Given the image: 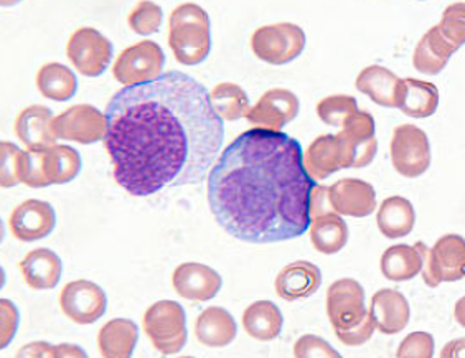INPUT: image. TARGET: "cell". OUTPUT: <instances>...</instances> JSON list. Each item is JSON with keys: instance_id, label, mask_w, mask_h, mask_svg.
Wrapping results in <instances>:
<instances>
[{"instance_id": "6da1fadb", "label": "cell", "mask_w": 465, "mask_h": 358, "mask_svg": "<svg viewBox=\"0 0 465 358\" xmlns=\"http://www.w3.org/2000/svg\"><path fill=\"white\" fill-rule=\"evenodd\" d=\"M106 119L114 179L135 197L202 182L223 145L210 91L182 72L117 91Z\"/></svg>"}, {"instance_id": "7a4b0ae2", "label": "cell", "mask_w": 465, "mask_h": 358, "mask_svg": "<svg viewBox=\"0 0 465 358\" xmlns=\"http://www.w3.org/2000/svg\"><path fill=\"white\" fill-rule=\"evenodd\" d=\"M313 185L299 141L254 127L224 149L208 175L206 194L226 234L262 244L307 232Z\"/></svg>"}, {"instance_id": "3957f363", "label": "cell", "mask_w": 465, "mask_h": 358, "mask_svg": "<svg viewBox=\"0 0 465 358\" xmlns=\"http://www.w3.org/2000/svg\"><path fill=\"white\" fill-rule=\"evenodd\" d=\"M169 46L180 65L195 66L205 62L212 50V30L206 10L192 2L172 10Z\"/></svg>"}, {"instance_id": "277c9868", "label": "cell", "mask_w": 465, "mask_h": 358, "mask_svg": "<svg viewBox=\"0 0 465 358\" xmlns=\"http://www.w3.org/2000/svg\"><path fill=\"white\" fill-rule=\"evenodd\" d=\"M143 327L153 347L163 355H175L187 343V317L175 301L153 303L143 313Z\"/></svg>"}, {"instance_id": "5b68a950", "label": "cell", "mask_w": 465, "mask_h": 358, "mask_svg": "<svg viewBox=\"0 0 465 358\" xmlns=\"http://www.w3.org/2000/svg\"><path fill=\"white\" fill-rule=\"evenodd\" d=\"M420 276L428 287L465 279V240L460 234H444L432 248L424 244Z\"/></svg>"}, {"instance_id": "8992f818", "label": "cell", "mask_w": 465, "mask_h": 358, "mask_svg": "<svg viewBox=\"0 0 465 358\" xmlns=\"http://www.w3.org/2000/svg\"><path fill=\"white\" fill-rule=\"evenodd\" d=\"M305 44L307 36L304 30L291 22L264 25L251 36L252 54L269 65L294 62L304 52Z\"/></svg>"}, {"instance_id": "52a82bcc", "label": "cell", "mask_w": 465, "mask_h": 358, "mask_svg": "<svg viewBox=\"0 0 465 358\" xmlns=\"http://www.w3.org/2000/svg\"><path fill=\"white\" fill-rule=\"evenodd\" d=\"M390 157L394 171L406 179H418L430 169V137L418 125H398L391 135Z\"/></svg>"}, {"instance_id": "ba28073f", "label": "cell", "mask_w": 465, "mask_h": 358, "mask_svg": "<svg viewBox=\"0 0 465 358\" xmlns=\"http://www.w3.org/2000/svg\"><path fill=\"white\" fill-rule=\"evenodd\" d=\"M165 55L161 46L151 40H143L125 48L113 66V76L123 86H137L161 78Z\"/></svg>"}, {"instance_id": "9c48e42d", "label": "cell", "mask_w": 465, "mask_h": 358, "mask_svg": "<svg viewBox=\"0 0 465 358\" xmlns=\"http://www.w3.org/2000/svg\"><path fill=\"white\" fill-rule=\"evenodd\" d=\"M325 305L335 333L350 331L367 319L365 289L355 279L343 278L331 283L327 289Z\"/></svg>"}, {"instance_id": "30bf717a", "label": "cell", "mask_w": 465, "mask_h": 358, "mask_svg": "<svg viewBox=\"0 0 465 358\" xmlns=\"http://www.w3.org/2000/svg\"><path fill=\"white\" fill-rule=\"evenodd\" d=\"M66 55L83 76L96 78L108 70L113 44L96 28H76L66 44Z\"/></svg>"}, {"instance_id": "8fae6325", "label": "cell", "mask_w": 465, "mask_h": 358, "mask_svg": "<svg viewBox=\"0 0 465 358\" xmlns=\"http://www.w3.org/2000/svg\"><path fill=\"white\" fill-rule=\"evenodd\" d=\"M52 133L56 139L88 145L104 141L108 133V119L106 114L91 104H74L54 117Z\"/></svg>"}, {"instance_id": "7c38bea8", "label": "cell", "mask_w": 465, "mask_h": 358, "mask_svg": "<svg viewBox=\"0 0 465 358\" xmlns=\"http://www.w3.org/2000/svg\"><path fill=\"white\" fill-rule=\"evenodd\" d=\"M343 149L345 169L368 167L378 153L375 119L367 111H357L337 134Z\"/></svg>"}, {"instance_id": "4fadbf2b", "label": "cell", "mask_w": 465, "mask_h": 358, "mask_svg": "<svg viewBox=\"0 0 465 358\" xmlns=\"http://www.w3.org/2000/svg\"><path fill=\"white\" fill-rule=\"evenodd\" d=\"M60 307L63 313L73 323L90 325L106 313L108 297L98 284L86 279H78L63 287L60 293Z\"/></svg>"}, {"instance_id": "5bb4252c", "label": "cell", "mask_w": 465, "mask_h": 358, "mask_svg": "<svg viewBox=\"0 0 465 358\" xmlns=\"http://www.w3.org/2000/svg\"><path fill=\"white\" fill-rule=\"evenodd\" d=\"M301 103L292 91L272 88L266 91L260 101L250 109L246 119L251 125L268 131H282L284 125L294 121Z\"/></svg>"}, {"instance_id": "9a60e30c", "label": "cell", "mask_w": 465, "mask_h": 358, "mask_svg": "<svg viewBox=\"0 0 465 358\" xmlns=\"http://www.w3.org/2000/svg\"><path fill=\"white\" fill-rule=\"evenodd\" d=\"M9 226L12 234L20 242H38L54 232L56 214L48 202L30 198L12 212Z\"/></svg>"}, {"instance_id": "2e32d148", "label": "cell", "mask_w": 465, "mask_h": 358, "mask_svg": "<svg viewBox=\"0 0 465 358\" xmlns=\"http://www.w3.org/2000/svg\"><path fill=\"white\" fill-rule=\"evenodd\" d=\"M222 276L202 263H183L172 276V286L180 297L190 303L212 301L222 289Z\"/></svg>"}, {"instance_id": "e0dca14e", "label": "cell", "mask_w": 465, "mask_h": 358, "mask_svg": "<svg viewBox=\"0 0 465 358\" xmlns=\"http://www.w3.org/2000/svg\"><path fill=\"white\" fill-rule=\"evenodd\" d=\"M331 208L341 216L365 218L376 208V192L371 184L360 179H341L329 185Z\"/></svg>"}, {"instance_id": "ac0fdd59", "label": "cell", "mask_w": 465, "mask_h": 358, "mask_svg": "<svg viewBox=\"0 0 465 358\" xmlns=\"http://www.w3.org/2000/svg\"><path fill=\"white\" fill-rule=\"evenodd\" d=\"M368 313L375 323L376 331L385 335H396L404 331L411 317L408 299L400 291L390 287L376 291L370 301Z\"/></svg>"}, {"instance_id": "d6986e66", "label": "cell", "mask_w": 465, "mask_h": 358, "mask_svg": "<svg viewBox=\"0 0 465 358\" xmlns=\"http://www.w3.org/2000/svg\"><path fill=\"white\" fill-rule=\"evenodd\" d=\"M321 284L322 273L319 266L309 261H294L281 269L274 289L281 299L294 303L315 294Z\"/></svg>"}, {"instance_id": "ffe728a7", "label": "cell", "mask_w": 465, "mask_h": 358, "mask_svg": "<svg viewBox=\"0 0 465 358\" xmlns=\"http://www.w3.org/2000/svg\"><path fill=\"white\" fill-rule=\"evenodd\" d=\"M355 88L381 108L398 109L403 80L381 65H371L358 73Z\"/></svg>"}, {"instance_id": "44dd1931", "label": "cell", "mask_w": 465, "mask_h": 358, "mask_svg": "<svg viewBox=\"0 0 465 358\" xmlns=\"http://www.w3.org/2000/svg\"><path fill=\"white\" fill-rule=\"evenodd\" d=\"M54 117L52 109L40 104L24 109L14 125L20 143L30 151H45L54 145L56 137L52 133Z\"/></svg>"}, {"instance_id": "7402d4cb", "label": "cell", "mask_w": 465, "mask_h": 358, "mask_svg": "<svg viewBox=\"0 0 465 358\" xmlns=\"http://www.w3.org/2000/svg\"><path fill=\"white\" fill-rule=\"evenodd\" d=\"M459 46L449 42L442 35L439 25L430 27L424 35L420 36L418 45L412 54V66L428 76H434L448 66L450 56L456 54Z\"/></svg>"}, {"instance_id": "603a6c76", "label": "cell", "mask_w": 465, "mask_h": 358, "mask_svg": "<svg viewBox=\"0 0 465 358\" xmlns=\"http://www.w3.org/2000/svg\"><path fill=\"white\" fill-rule=\"evenodd\" d=\"M24 283L35 291L54 289L62 279L63 264L60 256L48 248L30 251L18 264Z\"/></svg>"}, {"instance_id": "cb8c5ba5", "label": "cell", "mask_w": 465, "mask_h": 358, "mask_svg": "<svg viewBox=\"0 0 465 358\" xmlns=\"http://www.w3.org/2000/svg\"><path fill=\"white\" fill-rule=\"evenodd\" d=\"M307 174L313 180H325L331 174L345 169L343 149L337 134H325L313 139L304 154Z\"/></svg>"}, {"instance_id": "d4e9b609", "label": "cell", "mask_w": 465, "mask_h": 358, "mask_svg": "<svg viewBox=\"0 0 465 358\" xmlns=\"http://www.w3.org/2000/svg\"><path fill=\"white\" fill-rule=\"evenodd\" d=\"M236 323L232 313L223 307H208L200 313L195 323V337L208 349H222L236 337Z\"/></svg>"}, {"instance_id": "484cf974", "label": "cell", "mask_w": 465, "mask_h": 358, "mask_svg": "<svg viewBox=\"0 0 465 358\" xmlns=\"http://www.w3.org/2000/svg\"><path fill=\"white\" fill-rule=\"evenodd\" d=\"M376 224L388 240H400L411 234L416 224V212L408 198L394 195L386 198L378 208Z\"/></svg>"}, {"instance_id": "4316f807", "label": "cell", "mask_w": 465, "mask_h": 358, "mask_svg": "<svg viewBox=\"0 0 465 358\" xmlns=\"http://www.w3.org/2000/svg\"><path fill=\"white\" fill-rule=\"evenodd\" d=\"M424 243L416 244H394L381 254L380 269L386 279L393 283H404L416 278L422 271Z\"/></svg>"}, {"instance_id": "83f0119b", "label": "cell", "mask_w": 465, "mask_h": 358, "mask_svg": "<svg viewBox=\"0 0 465 358\" xmlns=\"http://www.w3.org/2000/svg\"><path fill=\"white\" fill-rule=\"evenodd\" d=\"M282 325V313L271 301H258L248 305L242 313V329L254 341L269 342L278 339Z\"/></svg>"}, {"instance_id": "f1b7e54d", "label": "cell", "mask_w": 465, "mask_h": 358, "mask_svg": "<svg viewBox=\"0 0 465 358\" xmlns=\"http://www.w3.org/2000/svg\"><path fill=\"white\" fill-rule=\"evenodd\" d=\"M139 341L137 325L129 319H113L101 327L98 345L104 358H129Z\"/></svg>"}, {"instance_id": "f546056e", "label": "cell", "mask_w": 465, "mask_h": 358, "mask_svg": "<svg viewBox=\"0 0 465 358\" xmlns=\"http://www.w3.org/2000/svg\"><path fill=\"white\" fill-rule=\"evenodd\" d=\"M309 234L313 248L322 254H335L349 243V226L337 212H329L312 218Z\"/></svg>"}, {"instance_id": "4dcf8cb0", "label": "cell", "mask_w": 465, "mask_h": 358, "mask_svg": "<svg viewBox=\"0 0 465 358\" xmlns=\"http://www.w3.org/2000/svg\"><path fill=\"white\" fill-rule=\"evenodd\" d=\"M439 90L430 81L404 78L398 109L408 117L424 119L438 111Z\"/></svg>"}, {"instance_id": "1f68e13d", "label": "cell", "mask_w": 465, "mask_h": 358, "mask_svg": "<svg viewBox=\"0 0 465 358\" xmlns=\"http://www.w3.org/2000/svg\"><path fill=\"white\" fill-rule=\"evenodd\" d=\"M36 88L52 101H68L78 90V80L74 73L62 63H46L36 73Z\"/></svg>"}, {"instance_id": "d6a6232c", "label": "cell", "mask_w": 465, "mask_h": 358, "mask_svg": "<svg viewBox=\"0 0 465 358\" xmlns=\"http://www.w3.org/2000/svg\"><path fill=\"white\" fill-rule=\"evenodd\" d=\"M46 179L50 185H63L78 177L81 155L76 149L64 144H54L45 149Z\"/></svg>"}, {"instance_id": "836d02e7", "label": "cell", "mask_w": 465, "mask_h": 358, "mask_svg": "<svg viewBox=\"0 0 465 358\" xmlns=\"http://www.w3.org/2000/svg\"><path fill=\"white\" fill-rule=\"evenodd\" d=\"M212 104L223 121H238L250 113V98L242 86L234 83H220L210 91Z\"/></svg>"}, {"instance_id": "e575fe53", "label": "cell", "mask_w": 465, "mask_h": 358, "mask_svg": "<svg viewBox=\"0 0 465 358\" xmlns=\"http://www.w3.org/2000/svg\"><path fill=\"white\" fill-rule=\"evenodd\" d=\"M358 111L357 99L347 94L327 96L317 104V116L323 124L331 127H343Z\"/></svg>"}, {"instance_id": "d590c367", "label": "cell", "mask_w": 465, "mask_h": 358, "mask_svg": "<svg viewBox=\"0 0 465 358\" xmlns=\"http://www.w3.org/2000/svg\"><path fill=\"white\" fill-rule=\"evenodd\" d=\"M162 18L163 12L155 2L141 0L135 4L134 9L129 12L127 24L137 35L149 36L161 30Z\"/></svg>"}, {"instance_id": "8d00e7d4", "label": "cell", "mask_w": 465, "mask_h": 358, "mask_svg": "<svg viewBox=\"0 0 465 358\" xmlns=\"http://www.w3.org/2000/svg\"><path fill=\"white\" fill-rule=\"evenodd\" d=\"M22 155L24 151L15 144H0V185L2 188H12L22 184Z\"/></svg>"}, {"instance_id": "74e56055", "label": "cell", "mask_w": 465, "mask_h": 358, "mask_svg": "<svg viewBox=\"0 0 465 358\" xmlns=\"http://www.w3.org/2000/svg\"><path fill=\"white\" fill-rule=\"evenodd\" d=\"M442 35L452 42L454 45H465V2H454L442 12L439 22Z\"/></svg>"}, {"instance_id": "f35d334b", "label": "cell", "mask_w": 465, "mask_h": 358, "mask_svg": "<svg viewBox=\"0 0 465 358\" xmlns=\"http://www.w3.org/2000/svg\"><path fill=\"white\" fill-rule=\"evenodd\" d=\"M22 184L32 188L50 187V182L46 179L45 151H24Z\"/></svg>"}, {"instance_id": "ab89813d", "label": "cell", "mask_w": 465, "mask_h": 358, "mask_svg": "<svg viewBox=\"0 0 465 358\" xmlns=\"http://www.w3.org/2000/svg\"><path fill=\"white\" fill-rule=\"evenodd\" d=\"M396 355L401 358H430L434 355V339L428 332H412L400 343Z\"/></svg>"}, {"instance_id": "60d3db41", "label": "cell", "mask_w": 465, "mask_h": 358, "mask_svg": "<svg viewBox=\"0 0 465 358\" xmlns=\"http://www.w3.org/2000/svg\"><path fill=\"white\" fill-rule=\"evenodd\" d=\"M294 357L297 358H339L341 353L331 347V343L317 335H302L295 342Z\"/></svg>"}, {"instance_id": "b9f144b4", "label": "cell", "mask_w": 465, "mask_h": 358, "mask_svg": "<svg viewBox=\"0 0 465 358\" xmlns=\"http://www.w3.org/2000/svg\"><path fill=\"white\" fill-rule=\"evenodd\" d=\"M0 315H2V327H0V347H9L18 329V311L9 299L0 301Z\"/></svg>"}, {"instance_id": "7bdbcfd3", "label": "cell", "mask_w": 465, "mask_h": 358, "mask_svg": "<svg viewBox=\"0 0 465 358\" xmlns=\"http://www.w3.org/2000/svg\"><path fill=\"white\" fill-rule=\"evenodd\" d=\"M375 331V323H373V319L370 317V313H368L367 319L360 323V325H357V327H353L350 331L337 332V339L341 343L349 345V347H358V345L367 343L373 337Z\"/></svg>"}, {"instance_id": "ee69618b", "label": "cell", "mask_w": 465, "mask_h": 358, "mask_svg": "<svg viewBox=\"0 0 465 358\" xmlns=\"http://www.w3.org/2000/svg\"><path fill=\"white\" fill-rule=\"evenodd\" d=\"M329 212H333L331 197H329V187L315 184L311 194V220Z\"/></svg>"}, {"instance_id": "f6af8a7d", "label": "cell", "mask_w": 465, "mask_h": 358, "mask_svg": "<svg viewBox=\"0 0 465 358\" xmlns=\"http://www.w3.org/2000/svg\"><path fill=\"white\" fill-rule=\"evenodd\" d=\"M18 357H56V347L46 342L28 343L17 353Z\"/></svg>"}, {"instance_id": "bcb514c9", "label": "cell", "mask_w": 465, "mask_h": 358, "mask_svg": "<svg viewBox=\"0 0 465 358\" xmlns=\"http://www.w3.org/2000/svg\"><path fill=\"white\" fill-rule=\"evenodd\" d=\"M442 358H465V339H456L449 342L448 345L440 352Z\"/></svg>"}, {"instance_id": "7dc6e473", "label": "cell", "mask_w": 465, "mask_h": 358, "mask_svg": "<svg viewBox=\"0 0 465 358\" xmlns=\"http://www.w3.org/2000/svg\"><path fill=\"white\" fill-rule=\"evenodd\" d=\"M56 357H86V352L76 345L62 343L56 347Z\"/></svg>"}, {"instance_id": "c3c4849f", "label": "cell", "mask_w": 465, "mask_h": 358, "mask_svg": "<svg viewBox=\"0 0 465 358\" xmlns=\"http://www.w3.org/2000/svg\"><path fill=\"white\" fill-rule=\"evenodd\" d=\"M454 319L456 323L465 329V296L460 297L454 305Z\"/></svg>"}, {"instance_id": "681fc988", "label": "cell", "mask_w": 465, "mask_h": 358, "mask_svg": "<svg viewBox=\"0 0 465 358\" xmlns=\"http://www.w3.org/2000/svg\"><path fill=\"white\" fill-rule=\"evenodd\" d=\"M0 2H2V7H12V5L18 4L20 0H0Z\"/></svg>"}]
</instances>
